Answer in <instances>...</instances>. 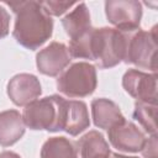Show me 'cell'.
<instances>
[{"label": "cell", "mask_w": 158, "mask_h": 158, "mask_svg": "<svg viewBox=\"0 0 158 158\" xmlns=\"http://www.w3.org/2000/svg\"><path fill=\"white\" fill-rule=\"evenodd\" d=\"M15 14L12 36L22 47L36 51L44 44L53 33V20L43 9L41 1L6 2Z\"/></svg>", "instance_id": "6da1fadb"}, {"label": "cell", "mask_w": 158, "mask_h": 158, "mask_svg": "<svg viewBox=\"0 0 158 158\" xmlns=\"http://www.w3.org/2000/svg\"><path fill=\"white\" fill-rule=\"evenodd\" d=\"M67 100L59 95L36 99L25 106L22 118L25 126L33 131H63Z\"/></svg>", "instance_id": "7a4b0ae2"}, {"label": "cell", "mask_w": 158, "mask_h": 158, "mask_svg": "<svg viewBox=\"0 0 158 158\" xmlns=\"http://www.w3.org/2000/svg\"><path fill=\"white\" fill-rule=\"evenodd\" d=\"M126 47L123 62L135 64L138 68L157 72V26L152 30H136L125 32Z\"/></svg>", "instance_id": "3957f363"}, {"label": "cell", "mask_w": 158, "mask_h": 158, "mask_svg": "<svg viewBox=\"0 0 158 158\" xmlns=\"http://www.w3.org/2000/svg\"><path fill=\"white\" fill-rule=\"evenodd\" d=\"M126 35L114 27L94 28V60L101 69H109L123 62Z\"/></svg>", "instance_id": "277c9868"}, {"label": "cell", "mask_w": 158, "mask_h": 158, "mask_svg": "<svg viewBox=\"0 0 158 158\" xmlns=\"http://www.w3.org/2000/svg\"><path fill=\"white\" fill-rule=\"evenodd\" d=\"M98 85L96 68L88 62H78L63 70L57 79V89L68 98L91 95Z\"/></svg>", "instance_id": "5b68a950"}, {"label": "cell", "mask_w": 158, "mask_h": 158, "mask_svg": "<svg viewBox=\"0 0 158 158\" xmlns=\"http://www.w3.org/2000/svg\"><path fill=\"white\" fill-rule=\"evenodd\" d=\"M105 14L116 30L131 32L139 28L142 5L136 0H107L105 1Z\"/></svg>", "instance_id": "8992f818"}, {"label": "cell", "mask_w": 158, "mask_h": 158, "mask_svg": "<svg viewBox=\"0 0 158 158\" xmlns=\"http://www.w3.org/2000/svg\"><path fill=\"white\" fill-rule=\"evenodd\" d=\"M122 86L137 101L157 104V73L128 69L122 77Z\"/></svg>", "instance_id": "52a82bcc"}, {"label": "cell", "mask_w": 158, "mask_h": 158, "mask_svg": "<svg viewBox=\"0 0 158 158\" xmlns=\"http://www.w3.org/2000/svg\"><path fill=\"white\" fill-rule=\"evenodd\" d=\"M107 137L114 148L125 153L141 152L147 138L142 130H139L133 122L127 121L126 118L109 128Z\"/></svg>", "instance_id": "ba28073f"}, {"label": "cell", "mask_w": 158, "mask_h": 158, "mask_svg": "<svg viewBox=\"0 0 158 158\" xmlns=\"http://www.w3.org/2000/svg\"><path fill=\"white\" fill-rule=\"evenodd\" d=\"M68 47L62 42H51L36 56V65L40 73L48 77L59 75L70 63Z\"/></svg>", "instance_id": "9c48e42d"}, {"label": "cell", "mask_w": 158, "mask_h": 158, "mask_svg": "<svg viewBox=\"0 0 158 158\" xmlns=\"http://www.w3.org/2000/svg\"><path fill=\"white\" fill-rule=\"evenodd\" d=\"M7 96L16 106H26L42 94L40 79L30 73L14 75L7 83Z\"/></svg>", "instance_id": "30bf717a"}, {"label": "cell", "mask_w": 158, "mask_h": 158, "mask_svg": "<svg viewBox=\"0 0 158 158\" xmlns=\"http://www.w3.org/2000/svg\"><path fill=\"white\" fill-rule=\"evenodd\" d=\"M91 116L94 125L102 130H109L125 120L118 105L105 98L94 99L91 101Z\"/></svg>", "instance_id": "8fae6325"}, {"label": "cell", "mask_w": 158, "mask_h": 158, "mask_svg": "<svg viewBox=\"0 0 158 158\" xmlns=\"http://www.w3.org/2000/svg\"><path fill=\"white\" fill-rule=\"evenodd\" d=\"M25 122L22 114L17 110H5L0 112V146L10 147L25 135Z\"/></svg>", "instance_id": "7c38bea8"}, {"label": "cell", "mask_w": 158, "mask_h": 158, "mask_svg": "<svg viewBox=\"0 0 158 158\" xmlns=\"http://www.w3.org/2000/svg\"><path fill=\"white\" fill-rule=\"evenodd\" d=\"M90 126L88 106L81 100H67L63 131L70 136H78Z\"/></svg>", "instance_id": "4fadbf2b"}, {"label": "cell", "mask_w": 158, "mask_h": 158, "mask_svg": "<svg viewBox=\"0 0 158 158\" xmlns=\"http://www.w3.org/2000/svg\"><path fill=\"white\" fill-rule=\"evenodd\" d=\"M62 26L70 40H75L89 31L93 26L86 4L78 2L75 7L62 19Z\"/></svg>", "instance_id": "5bb4252c"}, {"label": "cell", "mask_w": 158, "mask_h": 158, "mask_svg": "<svg viewBox=\"0 0 158 158\" xmlns=\"http://www.w3.org/2000/svg\"><path fill=\"white\" fill-rule=\"evenodd\" d=\"M74 143L80 158H98L111 153L104 135L95 130L89 131Z\"/></svg>", "instance_id": "9a60e30c"}, {"label": "cell", "mask_w": 158, "mask_h": 158, "mask_svg": "<svg viewBox=\"0 0 158 158\" xmlns=\"http://www.w3.org/2000/svg\"><path fill=\"white\" fill-rule=\"evenodd\" d=\"M41 158H79L75 143L67 137H49L41 148Z\"/></svg>", "instance_id": "2e32d148"}, {"label": "cell", "mask_w": 158, "mask_h": 158, "mask_svg": "<svg viewBox=\"0 0 158 158\" xmlns=\"http://www.w3.org/2000/svg\"><path fill=\"white\" fill-rule=\"evenodd\" d=\"M156 114H157V104L136 101L133 110V118L138 121V123L143 127L144 132L151 136L157 135Z\"/></svg>", "instance_id": "e0dca14e"}, {"label": "cell", "mask_w": 158, "mask_h": 158, "mask_svg": "<svg viewBox=\"0 0 158 158\" xmlns=\"http://www.w3.org/2000/svg\"><path fill=\"white\" fill-rule=\"evenodd\" d=\"M93 43H94V27H91L89 31L83 33L80 37L69 41L68 49H69L70 57L94 60Z\"/></svg>", "instance_id": "ac0fdd59"}, {"label": "cell", "mask_w": 158, "mask_h": 158, "mask_svg": "<svg viewBox=\"0 0 158 158\" xmlns=\"http://www.w3.org/2000/svg\"><path fill=\"white\" fill-rule=\"evenodd\" d=\"M43 9L49 16H60L63 15L67 10H69L72 6L77 5L78 2H72V1H54V0H48V1H41Z\"/></svg>", "instance_id": "d6986e66"}, {"label": "cell", "mask_w": 158, "mask_h": 158, "mask_svg": "<svg viewBox=\"0 0 158 158\" xmlns=\"http://www.w3.org/2000/svg\"><path fill=\"white\" fill-rule=\"evenodd\" d=\"M143 158H158L157 156V135H152L149 138H146V142L141 149Z\"/></svg>", "instance_id": "ffe728a7"}, {"label": "cell", "mask_w": 158, "mask_h": 158, "mask_svg": "<svg viewBox=\"0 0 158 158\" xmlns=\"http://www.w3.org/2000/svg\"><path fill=\"white\" fill-rule=\"evenodd\" d=\"M10 30V15L6 11V9L0 5V40L6 37L9 35Z\"/></svg>", "instance_id": "44dd1931"}, {"label": "cell", "mask_w": 158, "mask_h": 158, "mask_svg": "<svg viewBox=\"0 0 158 158\" xmlns=\"http://www.w3.org/2000/svg\"><path fill=\"white\" fill-rule=\"evenodd\" d=\"M0 158H21V157L12 151H4L0 153Z\"/></svg>", "instance_id": "7402d4cb"}, {"label": "cell", "mask_w": 158, "mask_h": 158, "mask_svg": "<svg viewBox=\"0 0 158 158\" xmlns=\"http://www.w3.org/2000/svg\"><path fill=\"white\" fill-rule=\"evenodd\" d=\"M115 158H138V157H128V156H123V154H118V153H114Z\"/></svg>", "instance_id": "603a6c76"}, {"label": "cell", "mask_w": 158, "mask_h": 158, "mask_svg": "<svg viewBox=\"0 0 158 158\" xmlns=\"http://www.w3.org/2000/svg\"><path fill=\"white\" fill-rule=\"evenodd\" d=\"M98 158H115V157H114V153H110L109 156H102V157H98Z\"/></svg>", "instance_id": "cb8c5ba5"}]
</instances>
